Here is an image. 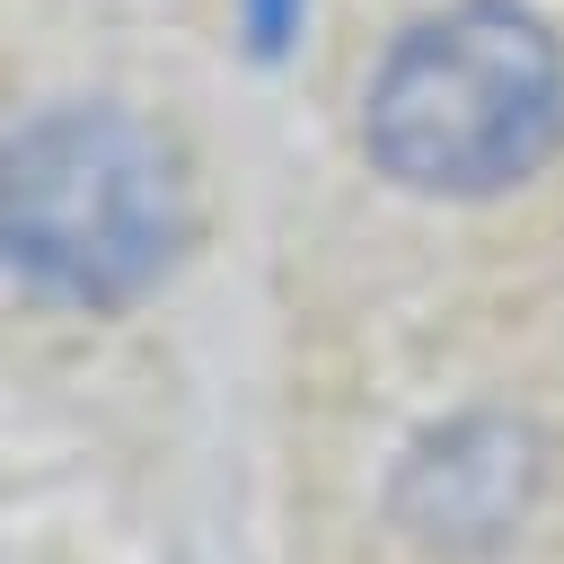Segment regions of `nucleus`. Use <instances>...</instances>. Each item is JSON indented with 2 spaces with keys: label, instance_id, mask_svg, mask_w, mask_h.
<instances>
[{
  "label": "nucleus",
  "instance_id": "1",
  "mask_svg": "<svg viewBox=\"0 0 564 564\" xmlns=\"http://www.w3.org/2000/svg\"><path fill=\"white\" fill-rule=\"evenodd\" d=\"M0 247L26 308H141L194 247V185L176 141L115 97L35 106L9 132Z\"/></svg>",
  "mask_w": 564,
  "mask_h": 564
},
{
  "label": "nucleus",
  "instance_id": "3",
  "mask_svg": "<svg viewBox=\"0 0 564 564\" xmlns=\"http://www.w3.org/2000/svg\"><path fill=\"white\" fill-rule=\"evenodd\" d=\"M291 35H300V0H247V53L256 62L291 53Z\"/></svg>",
  "mask_w": 564,
  "mask_h": 564
},
{
  "label": "nucleus",
  "instance_id": "2",
  "mask_svg": "<svg viewBox=\"0 0 564 564\" xmlns=\"http://www.w3.org/2000/svg\"><path fill=\"white\" fill-rule=\"evenodd\" d=\"M361 150L423 203H494L564 150V35L529 0H449L388 35Z\"/></svg>",
  "mask_w": 564,
  "mask_h": 564
}]
</instances>
